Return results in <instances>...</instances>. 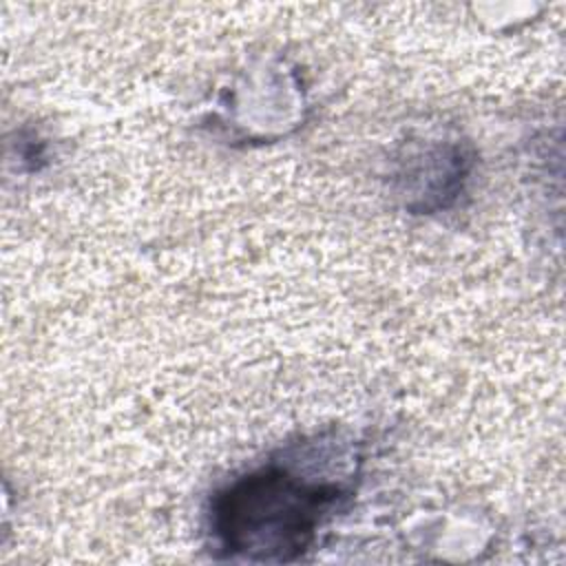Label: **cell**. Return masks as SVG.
Returning <instances> with one entry per match:
<instances>
[{
  "mask_svg": "<svg viewBox=\"0 0 566 566\" xmlns=\"http://www.w3.org/2000/svg\"><path fill=\"white\" fill-rule=\"evenodd\" d=\"M343 495L340 484L265 467L214 497L212 531L230 555L285 562L310 546L318 524Z\"/></svg>",
  "mask_w": 566,
  "mask_h": 566,
  "instance_id": "cell-1",
  "label": "cell"
}]
</instances>
